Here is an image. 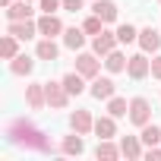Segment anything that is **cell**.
I'll return each mask as SVG.
<instances>
[{
	"label": "cell",
	"mask_w": 161,
	"mask_h": 161,
	"mask_svg": "<svg viewBox=\"0 0 161 161\" xmlns=\"http://www.w3.org/2000/svg\"><path fill=\"white\" fill-rule=\"evenodd\" d=\"M139 47H142L145 54H155V51L161 47V35H158V29H155V25L139 29Z\"/></svg>",
	"instance_id": "10"
},
{
	"label": "cell",
	"mask_w": 161,
	"mask_h": 161,
	"mask_svg": "<svg viewBox=\"0 0 161 161\" xmlns=\"http://www.w3.org/2000/svg\"><path fill=\"white\" fill-rule=\"evenodd\" d=\"M44 95H47V108H54V111H63L69 104V92L63 86V79L60 82H44Z\"/></svg>",
	"instance_id": "2"
},
{
	"label": "cell",
	"mask_w": 161,
	"mask_h": 161,
	"mask_svg": "<svg viewBox=\"0 0 161 161\" xmlns=\"http://www.w3.org/2000/svg\"><path fill=\"white\" fill-rule=\"evenodd\" d=\"M158 3H161V0H158Z\"/></svg>",
	"instance_id": "35"
},
{
	"label": "cell",
	"mask_w": 161,
	"mask_h": 161,
	"mask_svg": "<svg viewBox=\"0 0 161 161\" xmlns=\"http://www.w3.org/2000/svg\"><path fill=\"white\" fill-rule=\"evenodd\" d=\"M114 120H117V117H111V114L95 120V133H98V139H114V136H117V123H114Z\"/></svg>",
	"instance_id": "15"
},
{
	"label": "cell",
	"mask_w": 161,
	"mask_h": 161,
	"mask_svg": "<svg viewBox=\"0 0 161 161\" xmlns=\"http://www.w3.org/2000/svg\"><path fill=\"white\" fill-rule=\"evenodd\" d=\"M32 69H35V60L25 57V54H16V57L10 60V73H13V76H29Z\"/></svg>",
	"instance_id": "14"
},
{
	"label": "cell",
	"mask_w": 161,
	"mask_h": 161,
	"mask_svg": "<svg viewBox=\"0 0 161 161\" xmlns=\"http://www.w3.org/2000/svg\"><path fill=\"white\" fill-rule=\"evenodd\" d=\"M120 152L136 161V158H142V142H139L136 136H123V139H120Z\"/></svg>",
	"instance_id": "22"
},
{
	"label": "cell",
	"mask_w": 161,
	"mask_h": 161,
	"mask_svg": "<svg viewBox=\"0 0 161 161\" xmlns=\"http://www.w3.org/2000/svg\"><path fill=\"white\" fill-rule=\"evenodd\" d=\"M89 92H92V98H98V101H108V98H114L117 86H114V79H111V76H95Z\"/></svg>",
	"instance_id": "6"
},
{
	"label": "cell",
	"mask_w": 161,
	"mask_h": 161,
	"mask_svg": "<svg viewBox=\"0 0 161 161\" xmlns=\"http://www.w3.org/2000/svg\"><path fill=\"white\" fill-rule=\"evenodd\" d=\"M38 7H41V13H57V10H63V0H38Z\"/></svg>",
	"instance_id": "29"
},
{
	"label": "cell",
	"mask_w": 161,
	"mask_h": 161,
	"mask_svg": "<svg viewBox=\"0 0 161 161\" xmlns=\"http://www.w3.org/2000/svg\"><path fill=\"white\" fill-rule=\"evenodd\" d=\"M82 29H86V35H98V32H104V19H101L98 13H92V16L82 22Z\"/></svg>",
	"instance_id": "28"
},
{
	"label": "cell",
	"mask_w": 161,
	"mask_h": 161,
	"mask_svg": "<svg viewBox=\"0 0 161 161\" xmlns=\"http://www.w3.org/2000/svg\"><path fill=\"white\" fill-rule=\"evenodd\" d=\"M117 44H120L117 32H108V29H104V32H98V35H95V41H92V51H95L98 57H108V54H111Z\"/></svg>",
	"instance_id": "5"
},
{
	"label": "cell",
	"mask_w": 161,
	"mask_h": 161,
	"mask_svg": "<svg viewBox=\"0 0 161 161\" xmlns=\"http://www.w3.org/2000/svg\"><path fill=\"white\" fill-rule=\"evenodd\" d=\"M7 19L16 22V19H32V7H29V0H16V3L7 7Z\"/></svg>",
	"instance_id": "20"
},
{
	"label": "cell",
	"mask_w": 161,
	"mask_h": 161,
	"mask_svg": "<svg viewBox=\"0 0 161 161\" xmlns=\"http://www.w3.org/2000/svg\"><path fill=\"white\" fill-rule=\"evenodd\" d=\"M139 139H142L145 145H158V142H161V126H155V123L148 120V123L142 126V136H139Z\"/></svg>",
	"instance_id": "26"
},
{
	"label": "cell",
	"mask_w": 161,
	"mask_h": 161,
	"mask_svg": "<svg viewBox=\"0 0 161 161\" xmlns=\"http://www.w3.org/2000/svg\"><path fill=\"white\" fill-rule=\"evenodd\" d=\"M126 76L136 79V82H139V79H145V76H152V60L145 57V51L130 57V63H126Z\"/></svg>",
	"instance_id": "4"
},
{
	"label": "cell",
	"mask_w": 161,
	"mask_h": 161,
	"mask_svg": "<svg viewBox=\"0 0 161 161\" xmlns=\"http://www.w3.org/2000/svg\"><path fill=\"white\" fill-rule=\"evenodd\" d=\"M148 120H152V104H148V98L136 95V98L130 101V123H136V126H145Z\"/></svg>",
	"instance_id": "3"
},
{
	"label": "cell",
	"mask_w": 161,
	"mask_h": 161,
	"mask_svg": "<svg viewBox=\"0 0 161 161\" xmlns=\"http://www.w3.org/2000/svg\"><path fill=\"white\" fill-rule=\"evenodd\" d=\"M108 114L111 117H130V104H126V98H108Z\"/></svg>",
	"instance_id": "25"
},
{
	"label": "cell",
	"mask_w": 161,
	"mask_h": 161,
	"mask_svg": "<svg viewBox=\"0 0 161 161\" xmlns=\"http://www.w3.org/2000/svg\"><path fill=\"white\" fill-rule=\"evenodd\" d=\"M63 44L69 47V51H79V47H82L86 44V29H63Z\"/></svg>",
	"instance_id": "17"
},
{
	"label": "cell",
	"mask_w": 161,
	"mask_h": 161,
	"mask_svg": "<svg viewBox=\"0 0 161 161\" xmlns=\"http://www.w3.org/2000/svg\"><path fill=\"white\" fill-rule=\"evenodd\" d=\"M7 32H10V35H16L19 41H29V38H35V35H38V22H32V19H16V22H10V25H7Z\"/></svg>",
	"instance_id": "8"
},
{
	"label": "cell",
	"mask_w": 161,
	"mask_h": 161,
	"mask_svg": "<svg viewBox=\"0 0 161 161\" xmlns=\"http://www.w3.org/2000/svg\"><path fill=\"white\" fill-rule=\"evenodd\" d=\"M35 57H38V60L54 63V60L60 57V47L54 44V38H41V41H38V47H35Z\"/></svg>",
	"instance_id": "13"
},
{
	"label": "cell",
	"mask_w": 161,
	"mask_h": 161,
	"mask_svg": "<svg viewBox=\"0 0 161 161\" xmlns=\"http://www.w3.org/2000/svg\"><path fill=\"white\" fill-rule=\"evenodd\" d=\"M117 38H120V44H130V41H139V29H136V25H130V22H123V25L117 29Z\"/></svg>",
	"instance_id": "27"
},
{
	"label": "cell",
	"mask_w": 161,
	"mask_h": 161,
	"mask_svg": "<svg viewBox=\"0 0 161 161\" xmlns=\"http://www.w3.org/2000/svg\"><path fill=\"white\" fill-rule=\"evenodd\" d=\"M152 79H161V54L152 57Z\"/></svg>",
	"instance_id": "30"
},
{
	"label": "cell",
	"mask_w": 161,
	"mask_h": 161,
	"mask_svg": "<svg viewBox=\"0 0 161 161\" xmlns=\"http://www.w3.org/2000/svg\"><path fill=\"white\" fill-rule=\"evenodd\" d=\"M126 63H130V57H123L117 47L104 57V66H108V73H126Z\"/></svg>",
	"instance_id": "21"
},
{
	"label": "cell",
	"mask_w": 161,
	"mask_h": 161,
	"mask_svg": "<svg viewBox=\"0 0 161 161\" xmlns=\"http://www.w3.org/2000/svg\"><path fill=\"white\" fill-rule=\"evenodd\" d=\"M29 3H32V0H29Z\"/></svg>",
	"instance_id": "34"
},
{
	"label": "cell",
	"mask_w": 161,
	"mask_h": 161,
	"mask_svg": "<svg viewBox=\"0 0 161 161\" xmlns=\"http://www.w3.org/2000/svg\"><path fill=\"white\" fill-rule=\"evenodd\" d=\"M0 54H3V60H13L16 54H19V38L16 35H3V41H0Z\"/></svg>",
	"instance_id": "24"
},
{
	"label": "cell",
	"mask_w": 161,
	"mask_h": 161,
	"mask_svg": "<svg viewBox=\"0 0 161 161\" xmlns=\"http://www.w3.org/2000/svg\"><path fill=\"white\" fill-rule=\"evenodd\" d=\"M25 101H29V108H32V111H41V108L47 104L44 82H32V86H25Z\"/></svg>",
	"instance_id": "12"
},
{
	"label": "cell",
	"mask_w": 161,
	"mask_h": 161,
	"mask_svg": "<svg viewBox=\"0 0 161 161\" xmlns=\"http://www.w3.org/2000/svg\"><path fill=\"white\" fill-rule=\"evenodd\" d=\"M63 86H66L69 95H82V92H86V76L79 73V69H76V73H66V76H63Z\"/></svg>",
	"instance_id": "19"
},
{
	"label": "cell",
	"mask_w": 161,
	"mask_h": 161,
	"mask_svg": "<svg viewBox=\"0 0 161 161\" xmlns=\"http://www.w3.org/2000/svg\"><path fill=\"white\" fill-rule=\"evenodd\" d=\"M7 136H10V142L22 145L25 152H51V142L44 139V133H41L32 120H25V117L10 120V123H7Z\"/></svg>",
	"instance_id": "1"
},
{
	"label": "cell",
	"mask_w": 161,
	"mask_h": 161,
	"mask_svg": "<svg viewBox=\"0 0 161 161\" xmlns=\"http://www.w3.org/2000/svg\"><path fill=\"white\" fill-rule=\"evenodd\" d=\"M63 10H69V13H79V10H82V0H63Z\"/></svg>",
	"instance_id": "31"
},
{
	"label": "cell",
	"mask_w": 161,
	"mask_h": 161,
	"mask_svg": "<svg viewBox=\"0 0 161 161\" xmlns=\"http://www.w3.org/2000/svg\"><path fill=\"white\" fill-rule=\"evenodd\" d=\"M38 35H44V38L63 35V22L57 19V13H44V16L38 19Z\"/></svg>",
	"instance_id": "9"
},
{
	"label": "cell",
	"mask_w": 161,
	"mask_h": 161,
	"mask_svg": "<svg viewBox=\"0 0 161 161\" xmlns=\"http://www.w3.org/2000/svg\"><path fill=\"white\" fill-rule=\"evenodd\" d=\"M60 152H63V155H82V152H86V142H82V133H76V130H73V136H66V139H63Z\"/></svg>",
	"instance_id": "16"
},
{
	"label": "cell",
	"mask_w": 161,
	"mask_h": 161,
	"mask_svg": "<svg viewBox=\"0 0 161 161\" xmlns=\"http://www.w3.org/2000/svg\"><path fill=\"white\" fill-rule=\"evenodd\" d=\"M92 13H98L104 22H114V19H117V3H114V0H95V3H92Z\"/></svg>",
	"instance_id": "18"
},
{
	"label": "cell",
	"mask_w": 161,
	"mask_h": 161,
	"mask_svg": "<svg viewBox=\"0 0 161 161\" xmlns=\"http://www.w3.org/2000/svg\"><path fill=\"white\" fill-rule=\"evenodd\" d=\"M145 158H148V161H161V148H158V145H148Z\"/></svg>",
	"instance_id": "32"
},
{
	"label": "cell",
	"mask_w": 161,
	"mask_h": 161,
	"mask_svg": "<svg viewBox=\"0 0 161 161\" xmlns=\"http://www.w3.org/2000/svg\"><path fill=\"white\" fill-rule=\"evenodd\" d=\"M76 69L82 73L86 79H95V76H98V69H101L98 54H79V57H76Z\"/></svg>",
	"instance_id": "11"
},
{
	"label": "cell",
	"mask_w": 161,
	"mask_h": 161,
	"mask_svg": "<svg viewBox=\"0 0 161 161\" xmlns=\"http://www.w3.org/2000/svg\"><path fill=\"white\" fill-rule=\"evenodd\" d=\"M0 3H3V7H10V3H16V0H0Z\"/></svg>",
	"instance_id": "33"
},
{
	"label": "cell",
	"mask_w": 161,
	"mask_h": 161,
	"mask_svg": "<svg viewBox=\"0 0 161 161\" xmlns=\"http://www.w3.org/2000/svg\"><path fill=\"white\" fill-rule=\"evenodd\" d=\"M95 155H98V158H104V161H114V158H120L123 152H120V145H114L111 139H101V142H98V148H95Z\"/></svg>",
	"instance_id": "23"
},
{
	"label": "cell",
	"mask_w": 161,
	"mask_h": 161,
	"mask_svg": "<svg viewBox=\"0 0 161 161\" xmlns=\"http://www.w3.org/2000/svg\"><path fill=\"white\" fill-rule=\"evenodd\" d=\"M69 126H73L76 133H82V136L95 133V120H92V114H89L86 108H79V111H73V114H69Z\"/></svg>",
	"instance_id": "7"
}]
</instances>
